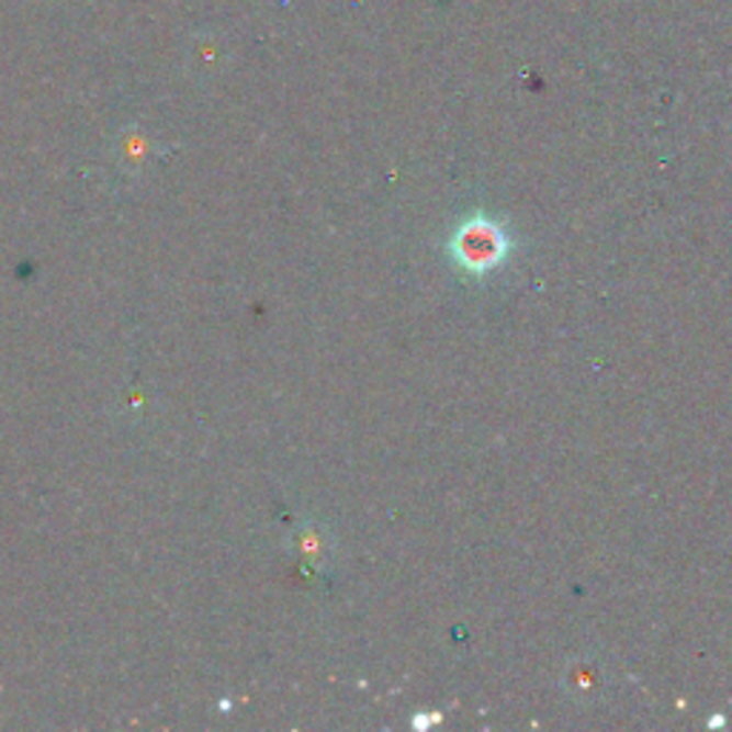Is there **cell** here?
<instances>
[{
	"label": "cell",
	"mask_w": 732,
	"mask_h": 732,
	"mask_svg": "<svg viewBox=\"0 0 732 732\" xmlns=\"http://www.w3.org/2000/svg\"><path fill=\"white\" fill-rule=\"evenodd\" d=\"M452 258H455L466 272H486V269L498 267L507 258V235L500 233L493 221L472 218L455 233L450 244Z\"/></svg>",
	"instance_id": "cell-1"
}]
</instances>
